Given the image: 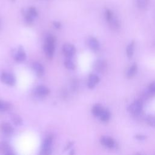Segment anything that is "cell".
Masks as SVG:
<instances>
[{
	"label": "cell",
	"instance_id": "obj_1",
	"mask_svg": "<svg viewBox=\"0 0 155 155\" xmlns=\"http://www.w3.org/2000/svg\"><path fill=\"white\" fill-rule=\"evenodd\" d=\"M55 43L56 39L54 36L49 35L47 36L44 45V51L48 59H52L54 57L55 51Z\"/></svg>",
	"mask_w": 155,
	"mask_h": 155
},
{
	"label": "cell",
	"instance_id": "obj_2",
	"mask_svg": "<svg viewBox=\"0 0 155 155\" xmlns=\"http://www.w3.org/2000/svg\"><path fill=\"white\" fill-rule=\"evenodd\" d=\"M52 136H47L43 141L40 154L43 155H48L52 153Z\"/></svg>",
	"mask_w": 155,
	"mask_h": 155
},
{
	"label": "cell",
	"instance_id": "obj_3",
	"mask_svg": "<svg viewBox=\"0 0 155 155\" xmlns=\"http://www.w3.org/2000/svg\"><path fill=\"white\" fill-rule=\"evenodd\" d=\"M143 104L141 100H136L128 107V112L133 115H138L142 110Z\"/></svg>",
	"mask_w": 155,
	"mask_h": 155
},
{
	"label": "cell",
	"instance_id": "obj_4",
	"mask_svg": "<svg viewBox=\"0 0 155 155\" xmlns=\"http://www.w3.org/2000/svg\"><path fill=\"white\" fill-rule=\"evenodd\" d=\"M14 59L18 63H22L26 59V54L23 46L20 45L13 51Z\"/></svg>",
	"mask_w": 155,
	"mask_h": 155
},
{
	"label": "cell",
	"instance_id": "obj_5",
	"mask_svg": "<svg viewBox=\"0 0 155 155\" xmlns=\"http://www.w3.org/2000/svg\"><path fill=\"white\" fill-rule=\"evenodd\" d=\"M1 80L2 81L8 85L10 86H14L16 84V78L15 76L8 72H3L1 75Z\"/></svg>",
	"mask_w": 155,
	"mask_h": 155
},
{
	"label": "cell",
	"instance_id": "obj_6",
	"mask_svg": "<svg viewBox=\"0 0 155 155\" xmlns=\"http://www.w3.org/2000/svg\"><path fill=\"white\" fill-rule=\"evenodd\" d=\"M63 52L66 58H72L76 54V48L72 44L66 43L63 46Z\"/></svg>",
	"mask_w": 155,
	"mask_h": 155
},
{
	"label": "cell",
	"instance_id": "obj_7",
	"mask_svg": "<svg viewBox=\"0 0 155 155\" xmlns=\"http://www.w3.org/2000/svg\"><path fill=\"white\" fill-rule=\"evenodd\" d=\"M33 93L36 96L39 98L45 97L50 93V90L47 87L43 85H40L35 88Z\"/></svg>",
	"mask_w": 155,
	"mask_h": 155
},
{
	"label": "cell",
	"instance_id": "obj_8",
	"mask_svg": "<svg viewBox=\"0 0 155 155\" xmlns=\"http://www.w3.org/2000/svg\"><path fill=\"white\" fill-rule=\"evenodd\" d=\"M0 130L3 134L6 136H11L14 132V128L9 122H3L0 125Z\"/></svg>",
	"mask_w": 155,
	"mask_h": 155
},
{
	"label": "cell",
	"instance_id": "obj_9",
	"mask_svg": "<svg viewBox=\"0 0 155 155\" xmlns=\"http://www.w3.org/2000/svg\"><path fill=\"white\" fill-rule=\"evenodd\" d=\"M0 153L6 155L15 154V153L10 145L6 142H0Z\"/></svg>",
	"mask_w": 155,
	"mask_h": 155
},
{
	"label": "cell",
	"instance_id": "obj_10",
	"mask_svg": "<svg viewBox=\"0 0 155 155\" xmlns=\"http://www.w3.org/2000/svg\"><path fill=\"white\" fill-rule=\"evenodd\" d=\"M100 142L103 146L109 148H113L115 146L114 139L108 136H102L100 139Z\"/></svg>",
	"mask_w": 155,
	"mask_h": 155
},
{
	"label": "cell",
	"instance_id": "obj_11",
	"mask_svg": "<svg viewBox=\"0 0 155 155\" xmlns=\"http://www.w3.org/2000/svg\"><path fill=\"white\" fill-rule=\"evenodd\" d=\"M107 67V65L106 62L102 60H97L94 64L95 70L99 73H104L106 70Z\"/></svg>",
	"mask_w": 155,
	"mask_h": 155
},
{
	"label": "cell",
	"instance_id": "obj_12",
	"mask_svg": "<svg viewBox=\"0 0 155 155\" xmlns=\"http://www.w3.org/2000/svg\"><path fill=\"white\" fill-rule=\"evenodd\" d=\"M88 47L94 51H96L99 48V42L98 39L93 36H90L87 39V41Z\"/></svg>",
	"mask_w": 155,
	"mask_h": 155
},
{
	"label": "cell",
	"instance_id": "obj_13",
	"mask_svg": "<svg viewBox=\"0 0 155 155\" xmlns=\"http://www.w3.org/2000/svg\"><path fill=\"white\" fill-rule=\"evenodd\" d=\"M32 67H33V69L35 73H36V75L38 76L41 77L44 75V72H45V69H44V67L42 66V64H41V63H39L38 62H35L33 64Z\"/></svg>",
	"mask_w": 155,
	"mask_h": 155
},
{
	"label": "cell",
	"instance_id": "obj_14",
	"mask_svg": "<svg viewBox=\"0 0 155 155\" xmlns=\"http://www.w3.org/2000/svg\"><path fill=\"white\" fill-rule=\"evenodd\" d=\"M99 82V77L95 74H91L88 77V79L87 82L88 87L90 89H93L98 84Z\"/></svg>",
	"mask_w": 155,
	"mask_h": 155
},
{
	"label": "cell",
	"instance_id": "obj_15",
	"mask_svg": "<svg viewBox=\"0 0 155 155\" xmlns=\"http://www.w3.org/2000/svg\"><path fill=\"white\" fill-rule=\"evenodd\" d=\"M104 110V109L103 108V107L101 104H96L92 107L91 113L94 116L99 118Z\"/></svg>",
	"mask_w": 155,
	"mask_h": 155
},
{
	"label": "cell",
	"instance_id": "obj_16",
	"mask_svg": "<svg viewBox=\"0 0 155 155\" xmlns=\"http://www.w3.org/2000/svg\"><path fill=\"white\" fill-rule=\"evenodd\" d=\"M11 119L13 124L16 126H20L23 124V119L17 114L13 113L11 115Z\"/></svg>",
	"mask_w": 155,
	"mask_h": 155
},
{
	"label": "cell",
	"instance_id": "obj_17",
	"mask_svg": "<svg viewBox=\"0 0 155 155\" xmlns=\"http://www.w3.org/2000/svg\"><path fill=\"white\" fill-rule=\"evenodd\" d=\"M138 70V66L136 64H132L130 68L129 69V70H127V77L128 78H132L133 76H135V75L136 74Z\"/></svg>",
	"mask_w": 155,
	"mask_h": 155
},
{
	"label": "cell",
	"instance_id": "obj_18",
	"mask_svg": "<svg viewBox=\"0 0 155 155\" xmlns=\"http://www.w3.org/2000/svg\"><path fill=\"white\" fill-rule=\"evenodd\" d=\"M135 41H132L127 47L126 49V54L127 56L129 58H131L134 54V50H135Z\"/></svg>",
	"mask_w": 155,
	"mask_h": 155
},
{
	"label": "cell",
	"instance_id": "obj_19",
	"mask_svg": "<svg viewBox=\"0 0 155 155\" xmlns=\"http://www.w3.org/2000/svg\"><path fill=\"white\" fill-rule=\"evenodd\" d=\"M110 117H111L110 112L109 110L104 109V110H103L102 113H101V115L99 118H100L101 121L102 122H107L110 120Z\"/></svg>",
	"mask_w": 155,
	"mask_h": 155
},
{
	"label": "cell",
	"instance_id": "obj_20",
	"mask_svg": "<svg viewBox=\"0 0 155 155\" xmlns=\"http://www.w3.org/2000/svg\"><path fill=\"white\" fill-rule=\"evenodd\" d=\"M64 66L66 69L71 70H75L76 67L75 63L72 60V58H67L64 61Z\"/></svg>",
	"mask_w": 155,
	"mask_h": 155
},
{
	"label": "cell",
	"instance_id": "obj_21",
	"mask_svg": "<svg viewBox=\"0 0 155 155\" xmlns=\"http://www.w3.org/2000/svg\"><path fill=\"white\" fill-rule=\"evenodd\" d=\"M107 23H109L110 28L112 29L113 30H118L120 27L119 23L118 20L115 18V16Z\"/></svg>",
	"mask_w": 155,
	"mask_h": 155
},
{
	"label": "cell",
	"instance_id": "obj_22",
	"mask_svg": "<svg viewBox=\"0 0 155 155\" xmlns=\"http://www.w3.org/2000/svg\"><path fill=\"white\" fill-rule=\"evenodd\" d=\"M11 109V104L9 102L0 100V111L6 112Z\"/></svg>",
	"mask_w": 155,
	"mask_h": 155
},
{
	"label": "cell",
	"instance_id": "obj_23",
	"mask_svg": "<svg viewBox=\"0 0 155 155\" xmlns=\"http://www.w3.org/2000/svg\"><path fill=\"white\" fill-rule=\"evenodd\" d=\"M148 5V0H137V6L141 9H145Z\"/></svg>",
	"mask_w": 155,
	"mask_h": 155
},
{
	"label": "cell",
	"instance_id": "obj_24",
	"mask_svg": "<svg viewBox=\"0 0 155 155\" xmlns=\"http://www.w3.org/2000/svg\"><path fill=\"white\" fill-rule=\"evenodd\" d=\"M147 124L151 126L155 127V116H149L147 118Z\"/></svg>",
	"mask_w": 155,
	"mask_h": 155
},
{
	"label": "cell",
	"instance_id": "obj_25",
	"mask_svg": "<svg viewBox=\"0 0 155 155\" xmlns=\"http://www.w3.org/2000/svg\"><path fill=\"white\" fill-rule=\"evenodd\" d=\"M113 13L109 9H107L105 12V18L107 22H109L113 17H114Z\"/></svg>",
	"mask_w": 155,
	"mask_h": 155
},
{
	"label": "cell",
	"instance_id": "obj_26",
	"mask_svg": "<svg viewBox=\"0 0 155 155\" xmlns=\"http://www.w3.org/2000/svg\"><path fill=\"white\" fill-rule=\"evenodd\" d=\"M27 12H28L32 17H33L34 18L38 17V12H37L36 9L35 8H33V7L30 8L29 9Z\"/></svg>",
	"mask_w": 155,
	"mask_h": 155
},
{
	"label": "cell",
	"instance_id": "obj_27",
	"mask_svg": "<svg viewBox=\"0 0 155 155\" xmlns=\"http://www.w3.org/2000/svg\"><path fill=\"white\" fill-rule=\"evenodd\" d=\"M148 91L150 93H155V81L152 82L148 87Z\"/></svg>",
	"mask_w": 155,
	"mask_h": 155
},
{
	"label": "cell",
	"instance_id": "obj_28",
	"mask_svg": "<svg viewBox=\"0 0 155 155\" xmlns=\"http://www.w3.org/2000/svg\"><path fill=\"white\" fill-rule=\"evenodd\" d=\"M135 138L139 141H144L146 139V136L142 135H136L135 136Z\"/></svg>",
	"mask_w": 155,
	"mask_h": 155
},
{
	"label": "cell",
	"instance_id": "obj_29",
	"mask_svg": "<svg viewBox=\"0 0 155 155\" xmlns=\"http://www.w3.org/2000/svg\"><path fill=\"white\" fill-rule=\"evenodd\" d=\"M54 26L56 29H60L61 27V24L60 22L58 21H55L54 22Z\"/></svg>",
	"mask_w": 155,
	"mask_h": 155
},
{
	"label": "cell",
	"instance_id": "obj_30",
	"mask_svg": "<svg viewBox=\"0 0 155 155\" xmlns=\"http://www.w3.org/2000/svg\"><path fill=\"white\" fill-rule=\"evenodd\" d=\"M73 142H70V143L67 145V148H66V150H67V149H70V148L72 147V146L73 145Z\"/></svg>",
	"mask_w": 155,
	"mask_h": 155
},
{
	"label": "cell",
	"instance_id": "obj_31",
	"mask_svg": "<svg viewBox=\"0 0 155 155\" xmlns=\"http://www.w3.org/2000/svg\"><path fill=\"white\" fill-rule=\"evenodd\" d=\"M12 1H13V2H15V0H12Z\"/></svg>",
	"mask_w": 155,
	"mask_h": 155
}]
</instances>
